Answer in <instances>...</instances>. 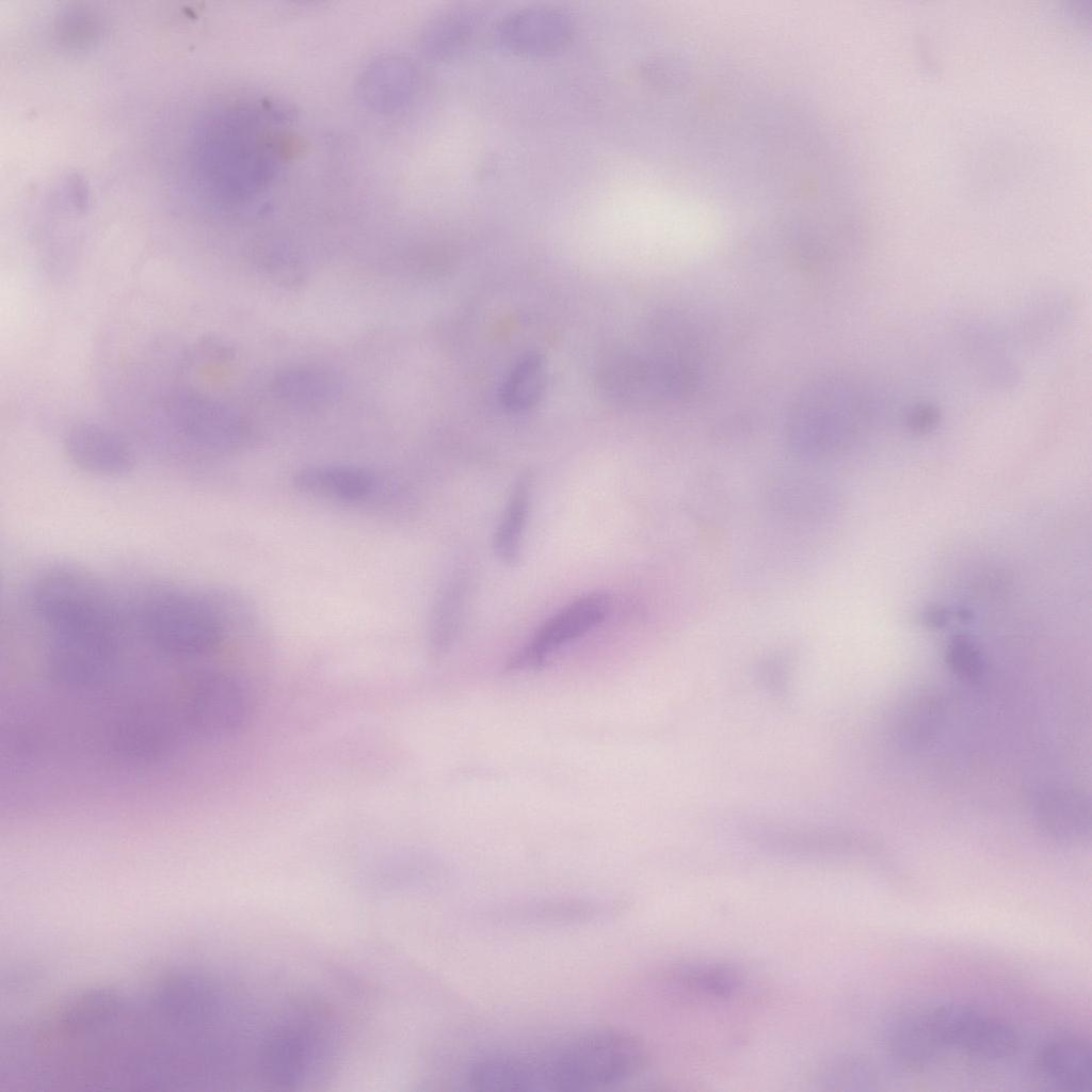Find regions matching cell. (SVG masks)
Returning a JSON list of instances; mask_svg holds the SVG:
<instances>
[{
    "mask_svg": "<svg viewBox=\"0 0 1092 1092\" xmlns=\"http://www.w3.org/2000/svg\"><path fill=\"white\" fill-rule=\"evenodd\" d=\"M636 1035L611 1028L582 1031L536 1051L492 1053L468 1066L466 1083L489 1092H588L625 1083L647 1065Z\"/></svg>",
    "mask_w": 1092,
    "mask_h": 1092,
    "instance_id": "6da1fadb",
    "label": "cell"
},
{
    "mask_svg": "<svg viewBox=\"0 0 1092 1092\" xmlns=\"http://www.w3.org/2000/svg\"><path fill=\"white\" fill-rule=\"evenodd\" d=\"M236 624L230 592L164 590L143 605L141 625L149 645L172 660L191 662L215 651Z\"/></svg>",
    "mask_w": 1092,
    "mask_h": 1092,
    "instance_id": "7a4b0ae2",
    "label": "cell"
},
{
    "mask_svg": "<svg viewBox=\"0 0 1092 1092\" xmlns=\"http://www.w3.org/2000/svg\"><path fill=\"white\" fill-rule=\"evenodd\" d=\"M31 601L52 635H118V615L106 588L91 573L59 564L34 581Z\"/></svg>",
    "mask_w": 1092,
    "mask_h": 1092,
    "instance_id": "3957f363",
    "label": "cell"
},
{
    "mask_svg": "<svg viewBox=\"0 0 1092 1092\" xmlns=\"http://www.w3.org/2000/svg\"><path fill=\"white\" fill-rule=\"evenodd\" d=\"M691 370L665 356L643 357L630 352L608 354L596 369L597 385L611 401L624 405L649 404L687 394Z\"/></svg>",
    "mask_w": 1092,
    "mask_h": 1092,
    "instance_id": "277c9868",
    "label": "cell"
},
{
    "mask_svg": "<svg viewBox=\"0 0 1092 1092\" xmlns=\"http://www.w3.org/2000/svg\"><path fill=\"white\" fill-rule=\"evenodd\" d=\"M851 401L837 380L823 379L808 386L793 404L787 438L799 454L828 456L845 441L850 428Z\"/></svg>",
    "mask_w": 1092,
    "mask_h": 1092,
    "instance_id": "5b68a950",
    "label": "cell"
},
{
    "mask_svg": "<svg viewBox=\"0 0 1092 1092\" xmlns=\"http://www.w3.org/2000/svg\"><path fill=\"white\" fill-rule=\"evenodd\" d=\"M480 914L485 922L494 926L571 928L613 918L619 914V903L595 896H539L496 903Z\"/></svg>",
    "mask_w": 1092,
    "mask_h": 1092,
    "instance_id": "8992f818",
    "label": "cell"
},
{
    "mask_svg": "<svg viewBox=\"0 0 1092 1092\" xmlns=\"http://www.w3.org/2000/svg\"><path fill=\"white\" fill-rule=\"evenodd\" d=\"M942 1046L989 1060L1013 1056L1019 1045L1014 1027L1002 1018L963 1002H946L929 1013Z\"/></svg>",
    "mask_w": 1092,
    "mask_h": 1092,
    "instance_id": "52a82bcc",
    "label": "cell"
},
{
    "mask_svg": "<svg viewBox=\"0 0 1092 1092\" xmlns=\"http://www.w3.org/2000/svg\"><path fill=\"white\" fill-rule=\"evenodd\" d=\"M611 597L591 592L573 600L549 617L532 639L508 662L509 671L537 668L564 645L584 636L608 616Z\"/></svg>",
    "mask_w": 1092,
    "mask_h": 1092,
    "instance_id": "ba28073f",
    "label": "cell"
},
{
    "mask_svg": "<svg viewBox=\"0 0 1092 1092\" xmlns=\"http://www.w3.org/2000/svg\"><path fill=\"white\" fill-rule=\"evenodd\" d=\"M64 450L78 468L97 476L116 477L133 468V453L116 432L97 422L71 425L64 437Z\"/></svg>",
    "mask_w": 1092,
    "mask_h": 1092,
    "instance_id": "9c48e42d",
    "label": "cell"
},
{
    "mask_svg": "<svg viewBox=\"0 0 1092 1092\" xmlns=\"http://www.w3.org/2000/svg\"><path fill=\"white\" fill-rule=\"evenodd\" d=\"M569 18L552 9H525L510 14L498 28L502 46L525 55L553 53L568 42Z\"/></svg>",
    "mask_w": 1092,
    "mask_h": 1092,
    "instance_id": "30bf717a",
    "label": "cell"
},
{
    "mask_svg": "<svg viewBox=\"0 0 1092 1092\" xmlns=\"http://www.w3.org/2000/svg\"><path fill=\"white\" fill-rule=\"evenodd\" d=\"M271 391L293 410L316 411L337 402L343 391V381L330 367L303 364L277 372L271 382Z\"/></svg>",
    "mask_w": 1092,
    "mask_h": 1092,
    "instance_id": "8fae6325",
    "label": "cell"
},
{
    "mask_svg": "<svg viewBox=\"0 0 1092 1092\" xmlns=\"http://www.w3.org/2000/svg\"><path fill=\"white\" fill-rule=\"evenodd\" d=\"M314 1039L308 1030L300 1027L285 1026L272 1032L260 1055L266 1079L283 1087L299 1083L310 1065Z\"/></svg>",
    "mask_w": 1092,
    "mask_h": 1092,
    "instance_id": "7c38bea8",
    "label": "cell"
},
{
    "mask_svg": "<svg viewBox=\"0 0 1092 1092\" xmlns=\"http://www.w3.org/2000/svg\"><path fill=\"white\" fill-rule=\"evenodd\" d=\"M292 483L304 494L347 503L365 500L378 485L370 470L354 465L307 466L292 476Z\"/></svg>",
    "mask_w": 1092,
    "mask_h": 1092,
    "instance_id": "4fadbf2b",
    "label": "cell"
},
{
    "mask_svg": "<svg viewBox=\"0 0 1092 1092\" xmlns=\"http://www.w3.org/2000/svg\"><path fill=\"white\" fill-rule=\"evenodd\" d=\"M1039 1066L1046 1079L1070 1092L1092 1089V1055L1089 1042L1064 1037L1053 1040L1041 1051Z\"/></svg>",
    "mask_w": 1092,
    "mask_h": 1092,
    "instance_id": "5bb4252c",
    "label": "cell"
},
{
    "mask_svg": "<svg viewBox=\"0 0 1092 1092\" xmlns=\"http://www.w3.org/2000/svg\"><path fill=\"white\" fill-rule=\"evenodd\" d=\"M179 424L187 437L211 450L234 447L241 440L244 432L240 415L232 408L213 401H194L183 410Z\"/></svg>",
    "mask_w": 1092,
    "mask_h": 1092,
    "instance_id": "9a60e30c",
    "label": "cell"
},
{
    "mask_svg": "<svg viewBox=\"0 0 1092 1092\" xmlns=\"http://www.w3.org/2000/svg\"><path fill=\"white\" fill-rule=\"evenodd\" d=\"M532 491L531 471L520 473L511 488L504 512L494 533V552L505 565L513 566L519 562Z\"/></svg>",
    "mask_w": 1092,
    "mask_h": 1092,
    "instance_id": "2e32d148",
    "label": "cell"
},
{
    "mask_svg": "<svg viewBox=\"0 0 1092 1092\" xmlns=\"http://www.w3.org/2000/svg\"><path fill=\"white\" fill-rule=\"evenodd\" d=\"M466 591V578L461 573H453L435 596L428 624V647L435 658L444 656L456 638Z\"/></svg>",
    "mask_w": 1092,
    "mask_h": 1092,
    "instance_id": "e0dca14e",
    "label": "cell"
},
{
    "mask_svg": "<svg viewBox=\"0 0 1092 1092\" xmlns=\"http://www.w3.org/2000/svg\"><path fill=\"white\" fill-rule=\"evenodd\" d=\"M413 77L412 67L402 59H384L365 73L359 83L360 95L378 111H394L411 95Z\"/></svg>",
    "mask_w": 1092,
    "mask_h": 1092,
    "instance_id": "ac0fdd59",
    "label": "cell"
},
{
    "mask_svg": "<svg viewBox=\"0 0 1092 1092\" xmlns=\"http://www.w3.org/2000/svg\"><path fill=\"white\" fill-rule=\"evenodd\" d=\"M889 1047L895 1059L911 1070H921L936 1058L941 1043L934 1034L929 1014L903 1017L893 1026Z\"/></svg>",
    "mask_w": 1092,
    "mask_h": 1092,
    "instance_id": "d6986e66",
    "label": "cell"
},
{
    "mask_svg": "<svg viewBox=\"0 0 1092 1092\" xmlns=\"http://www.w3.org/2000/svg\"><path fill=\"white\" fill-rule=\"evenodd\" d=\"M671 981L701 997L728 999L740 991L743 979L733 966L701 963L679 967L673 971Z\"/></svg>",
    "mask_w": 1092,
    "mask_h": 1092,
    "instance_id": "ffe728a7",
    "label": "cell"
},
{
    "mask_svg": "<svg viewBox=\"0 0 1092 1092\" xmlns=\"http://www.w3.org/2000/svg\"><path fill=\"white\" fill-rule=\"evenodd\" d=\"M546 386L543 359L536 354L524 356L513 367L500 388V401L511 412H523L534 406Z\"/></svg>",
    "mask_w": 1092,
    "mask_h": 1092,
    "instance_id": "44dd1931",
    "label": "cell"
},
{
    "mask_svg": "<svg viewBox=\"0 0 1092 1092\" xmlns=\"http://www.w3.org/2000/svg\"><path fill=\"white\" fill-rule=\"evenodd\" d=\"M476 17L468 11H448L428 25L423 33V47L433 58L447 59L460 52L470 39Z\"/></svg>",
    "mask_w": 1092,
    "mask_h": 1092,
    "instance_id": "7402d4cb",
    "label": "cell"
},
{
    "mask_svg": "<svg viewBox=\"0 0 1092 1092\" xmlns=\"http://www.w3.org/2000/svg\"><path fill=\"white\" fill-rule=\"evenodd\" d=\"M772 494L777 503L791 512L818 513L828 508V492L803 480L777 484Z\"/></svg>",
    "mask_w": 1092,
    "mask_h": 1092,
    "instance_id": "603a6c76",
    "label": "cell"
},
{
    "mask_svg": "<svg viewBox=\"0 0 1092 1092\" xmlns=\"http://www.w3.org/2000/svg\"><path fill=\"white\" fill-rule=\"evenodd\" d=\"M947 662L951 671L965 680H977L984 672V662L980 652L964 639H957L951 643Z\"/></svg>",
    "mask_w": 1092,
    "mask_h": 1092,
    "instance_id": "cb8c5ba5",
    "label": "cell"
}]
</instances>
